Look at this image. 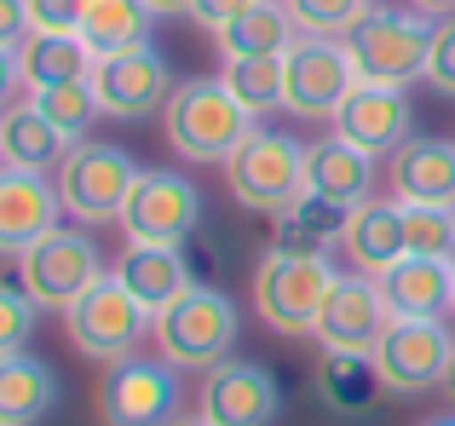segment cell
I'll list each match as a JSON object with an SVG mask.
<instances>
[{
    "label": "cell",
    "instance_id": "1",
    "mask_svg": "<svg viewBox=\"0 0 455 426\" xmlns=\"http://www.w3.org/2000/svg\"><path fill=\"white\" fill-rule=\"evenodd\" d=\"M243 340V312L231 294H220L213 282H190L167 312H156L150 346L162 363H173L179 375H208L225 358H236Z\"/></svg>",
    "mask_w": 455,
    "mask_h": 426
},
{
    "label": "cell",
    "instance_id": "2",
    "mask_svg": "<svg viewBox=\"0 0 455 426\" xmlns=\"http://www.w3.org/2000/svg\"><path fill=\"white\" fill-rule=\"evenodd\" d=\"M334 282H340V271L329 265V254H283V248H266L254 277H248V294H254V312L271 335L311 340Z\"/></svg>",
    "mask_w": 455,
    "mask_h": 426
},
{
    "label": "cell",
    "instance_id": "3",
    "mask_svg": "<svg viewBox=\"0 0 455 426\" xmlns=\"http://www.w3.org/2000/svg\"><path fill=\"white\" fill-rule=\"evenodd\" d=\"M248 133H254V110H243L225 81H173L162 104V138L173 156L231 162Z\"/></svg>",
    "mask_w": 455,
    "mask_h": 426
},
{
    "label": "cell",
    "instance_id": "4",
    "mask_svg": "<svg viewBox=\"0 0 455 426\" xmlns=\"http://www.w3.org/2000/svg\"><path fill=\"white\" fill-rule=\"evenodd\" d=\"M375 375L380 392L392 398L444 392L455 375V323L450 317H392L387 335L375 340Z\"/></svg>",
    "mask_w": 455,
    "mask_h": 426
},
{
    "label": "cell",
    "instance_id": "5",
    "mask_svg": "<svg viewBox=\"0 0 455 426\" xmlns=\"http://www.w3.org/2000/svg\"><path fill=\"white\" fill-rule=\"evenodd\" d=\"M433 23L438 18H415L398 6H369V18L346 35V52H352L357 81H375V87H403L427 81V52H433Z\"/></svg>",
    "mask_w": 455,
    "mask_h": 426
},
{
    "label": "cell",
    "instance_id": "6",
    "mask_svg": "<svg viewBox=\"0 0 455 426\" xmlns=\"http://www.w3.org/2000/svg\"><path fill=\"white\" fill-rule=\"evenodd\" d=\"M225 191L248 213H283L306 196V145L277 127H254L225 162Z\"/></svg>",
    "mask_w": 455,
    "mask_h": 426
},
{
    "label": "cell",
    "instance_id": "7",
    "mask_svg": "<svg viewBox=\"0 0 455 426\" xmlns=\"http://www.w3.org/2000/svg\"><path fill=\"white\" fill-rule=\"evenodd\" d=\"M150 323H156V317L133 300V294H127V282L116 277V271H104V277L64 312L69 346H76L81 358L104 363V369H110V363H122V358H133V351L145 346Z\"/></svg>",
    "mask_w": 455,
    "mask_h": 426
},
{
    "label": "cell",
    "instance_id": "8",
    "mask_svg": "<svg viewBox=\"0 0 455 426\" xmlns=\"http://www.w3.org/2000/svg\"><path fill=\"white\" fill-rule=\"evenodd\" d=\"M133 179H139V162L122 145H104V138H81L58 162V196H64V213L81 225L122 219Z\"/></svg>",
    "mask_w": 455,
    "mask_h": 426
},
{
    "label": "cell",
    "instance_id": "9",
    "mask_svg": "<svg viewBox=\"0 0 455 426\" xmlns=\"http://www.w3.org/2000/svg\"><path fill=\"white\" fill-rule=\"evenodd\" d=\"M104 277V259H99V242L87 231H46L41 242H29L18 254V288L29 294L41 312H58L64 317L92 282Z\"/></svg>",
    "mask_w": 455,
    "mask_h": 426
},
{
    "label": "cell",
    "instance_id": "10",
    "mask_svg": "<svg viewBox=\"0 0 455 426\" xmlns=\"http://www.w3.org/2000/svg\"><path fill=\"white\" fill-rule=\"evenodd\" d=\"M127 242H156V248H185L202 231V191L173 168H139L133 196H127L122 219Z\"/></svg>",
    "mask_w": 455,
    "mask_h": 426
},
{
    "label": "cell",
    "instance_id": "11",
    "mask_svg": "<svg viewBox=\"0 0 455 426\" xmlns=\"http://www.w3.org/2000/svg\"><path fill=\"white\" fill-rule=\"evenodd\" d=\"M357 87V69L346 41H300L283 52V110L300 115V122H334V110L346 104V92Z\"/></svg>",
    "mask_w": 455,
    "mask_h": 426
},
{
    "label": "cell",
    "instance_id": "12",
    "mask_svg": "<svg viewBox=\"0 0 455 426\" xmlns=\"http://www.w3.org/2000/svg\"><path fill=\"white\" fill-rule=\"evenodd\" d=\"M179 421V369L162 358L110 363L99 381V426H173Z\"/></svg>",
    "mask_w": 455,
    "mask_h": 426
},
{
    "label": "cell",
    "instance_id": "13",
    "mask_svg": "<svg viewBox=\"0 0 455 426\" xmlns=\"http://www.w3.org/2000/svg\"><path fill=\"white\" fill-rule=\"evenodd\" d=\"M196 415L208 426H277L283 415V386L266 363L225 358L220 369L202 375L196 386Z\"/></svg>",
    "mask_w": 455,
    "mask_h": 426
},
{
    "label": "cell",
    "instance_id": "14",
    "mask_svg": "<svg viewBox=\"0 0 455 426\" xmlns=\"http://www.w3.org/2000/svg\"><path fill=\"white\" fill-rule=\"evenodd\" d=\"M92 92H99V110L110 122H145L167 104L173 75H167V58L156 46H133V52H116L92 64Z\"/></svg>",
    "mask_w": 455,
    "mask_h": 426
},
{
    "label": "cell",
    "instance_id": "15",
    "mask_svg": "<svg viewBox=\"0 0 455 426\" xmlns=\"http://www.w3.org/2000/svg\"><path fill=\"white\" fill-rule=\"evenodd\" d=\"M392 312L387 294H380V277H363V271H340L329 305L317 317V346L323 351H357V358H375V340L387 335Z\"/></svg>",
    "mask_w": 455,
    "mask_h": 426
},
{
    "label": "cell",
    "instance_id": "16",
    "mask_svg": "<svg viewBox=\"0 0 455 426\" xmlns=\"http://www.w3.org/2000/svg\"><path fill=\"white\" fill-rule=\"evenodd\" d=\"M329 133L346 138V145H357L363 156H392L403 138H415L410 92H403V87H375V81H357V87L346 92V104L334 110Z\"/></svg>",
    "mask_w": 455,
    "mask_h": 426
},
{
    "label": "cell",
    "instance_id": "17",
    "mask_svg": "<svg viewBox=\"0 0 455 426\" xmlns=\"http://www.w3.org/2000/svg\"><path fill=\"white\" fill-rule=\"evenodd\" d=\"M387 191L403 208H455V138H403L387 156Z\"/></svg>",
    "mask_w": 455,
    "mask_h": 426
},
{
    "label": "cell",
    "instance_id": "18",
    "mask_svg": "<svg viewBox=\"0 0 455 426\" xmlns=\"http://www.w3.org/2000/svg\"><path fill=\"white\" fill-rule=\"evenodd\" d=\"M58 219H64V196L46 173L0 168V254L18 259L29 242L58 231Z\"/></svg>",
    "mask_w": 455,
    "mask_h": 426
},
{
    "label": "cell",
    "instance_id": "19",
    "mask_svg": "<svg viewBox=\"0 0 455 426\" xmlns=\"http://www.w3.org/2000/svg\"><path fill=\"white\" fill-rule=\"evenodd\" d=\"M340 254L363 277H387L410 254V242H403V202H375V196L357 202L340 219Z\"/></svg>",
    "mask_w": 455,
    "mask_h": 426
},
{
    "label": "cell",
    "instance_id": "20",
    "mask_svg": "<svg viewBox=\"0 0 455 426\" xmlns=\"http://www.w3.org/2000/svg\"><path fill=\"white\" fill-rule=\"evenodd\" d=\"M306 191L317 196V202L352 213L357 202L375 196V156H363L357 145L323 133L317 145H306Z\"/></svg>",
    "mask_w": 455,
    "mask_h": 426
},
{
    "label": "cell",
    "instance_id": "21",
    "mask_svg": "<svg viewBox=\"0 0 455 426\" xmlns=\"http://www.w3.org/2000/svg\"><path fill=\"white\" fill-rule=\"evenodd\" d=\"M116 277L127 282V294H133L150 317L167 312V305L196 282V277H190L185 248H156V242H127V254L116 259Z\"/></svg>",
    "mask_w": 455,
    "mask_h": 426
},
{
    "label": "cell",
    "instance_id": "22",
    "mask_svg": "<svg viewBox=\"0 0 455 426\" xmlns=\"http://www.w3.org/2000/svg\"><path fill=\"white\" fill-rule=\"evenodd\" d=\"M392 317H450V294H455V265L450 259H421L403 254L398 265L380 277Z\"/></svg>",
    "mask_w": 455,
    "mask_h": 426
},
{
    "label": "cell",
    "instance_id": "23",
    "mask_svg": "<svg viewBox=\"0 0 455 426\" xmlns=\"http://www.w3.org/2000/svg\"><path fill=\"white\" fill-rule=\"evenodd\" d=\"M58 404H64V386H58L52 363L29 358V351L0 358V426H41Z\"/></svg>",
    "mask_w": 455,
    "mask_h": 426
},
{
    "label": "cell",
    "instance_id": "24",
    "mask_svg": "<svg viewBox=\"0 0 455 426\" xmlns=\"http://www.w3.org/2000/svg\"><path fill=\"white\" fill-rule=\"evenodd\" d=\"M69 138L35 110L29 99L0 110V168H23V173H58Z\"/></svg>",
    "mask_w": 455,
    "mask_h": 426
},
{
    "label": "cell",
    "instance_id": "25",
    "mask_svg": "<svg viewBox=\"0 0 455 426\" xmlns=\"http://www.w3.org/2000/svg\"><path fill=\"white\" fill-rule=\"evenodd\" d=\"M380 392V375H375V358H357V351H323L317 369H311V398H317L329 415H369Z\"/></svg>",
    "mask_w": 455,
    "mask_h": 426
},
{
    "label": "cell",
    "instance_id": "26",
    "mask_svg": "<svg viewBox=\"0 0 455 426\" xmlns=\"http://www.w3.org/2000/svg\"><path fill=\"white\" fill-rule=\"evenodd\" d=\"M213 41H220L225 64H231V58H283L294 41H300V29H294V18H289L283 0H254V6H248L243 18H231Z\"/></svg>",
    "mask_w": 455,
    "mask_h": 426
},
{
    "label": "cell",
    "instance_id": "27",
    "mask_svg": "<svg viewBox=\"0 0 455 426\" xmlns=\"http://www.w3.org/2000/svg\"><path fill=\"white\" fill-rule=\"evenodd\" d=\"M18 64H23V87H58V81H92V52L81 35H23L18 46Z\"/></svg>",
    "mask_w": 455,
    "mask_h": 426
},
{
    "label": "cell",
    "instance_id": "28",
    "mask_svg": "<svg viewBox=\"0 0 455 426\" xmlns=\"http://www.w3.org/2000/svg\"><path fill=\"white\" fill-rule=\"evenodd\" d=\"M150 23H156V12L145 0H87L81 41L99 58H116V52H133V46H150Z\"/></svg>",
    "mask_w": 455,
    "mask_h": 426
},
{
    "label": "cell",
    "instance_id": "29",
    "mask_svg": "<svg viewBox=\"0 0 455 426\" xmlns=\"http://www.w3.org/2000/svg\"><path fill=\"white\" fill-rule=\"evenodd\" d=\"M340 208L317 202V196H300V202H289L277 213V236H271V248H283V254H329V248H340Z\"/></svg>",
    "mask_w": 455,
    "mask_h": 426
},
{
    "label": "cell",
    "instance_id": "30",
    "mask_svg": "<svg viewBox=\"0 0 455 426\" xmlns=\"http://www.w3.org/2000/svg\"><path fill=\"white\" fill-rule=\"evenodd\" d=\"M29 104L46 115V122L58 127V133L69 138V145H81L87 138V127L99 122V92H92V81H58V87H29Z\"/></svg>",
    "mask_w": 455,
    "mask_h": 426
},
{
    "label": "cell",
    "instance_id": "31",
    "mask_svg": "<svg viewBox=\"0 0 455 426\" xmlns=\"http://www.w3.org/2000/svg\"><path fill=\"white\" fill-rule=\"evenodd\" d=\"M220 81L236 92V104L254 115L277 110L283 104V58H231V64L220 69Z\"/></svg>",
    "mask_w": 455,
    "mask_h": 426
},
{
    "label": "cell",
    "instance_id": "32",
    "mask_svg": "<svg viewBox=\"0 0 455 426\" xmlns=\"http://www.w3.org/2000/svg\"><path fill=\"white\" fill-rule=\"evenodd\" d=\"M300 35H317V41H346L357 23L369 18L375 0H283Z\"/></svg>",
    "mask_w": 455,
    "mask_h": 426
},
{
    "label": "cell",
    "instance_id": "33",
    "mask_svg": "<svg viewBox=\"0 0 455 426\" xmlns=\"http://www.w3.org/2000/svg\"><path fill=\"white\" fill-rule=\"evenodd\" d=\"M403 242L421 259L455 254V208H403Z\"/></svg>",
    "mask_w": 455,
    "mask_h": 426
},
{
    "label": "cell",
    "instance_id": "34",
    "mask_svg": "<svg viewBox=\"0 0 455 426\" xmlns=\"http://www.w3.org/2000/svg\"><path fill=\"white\" fill-rule=\"evenodd\" d=\"M35 317H41V305H35L18 282H0V358H12V351L29 346Z\"/></svg>",
    "mask_w": 455,
    "mask_h": 426
},
{
    "label": "cell",
    "instance_id": "35",
    "mask_svg": "<svg viewBox=\"0 0 455 426\" xmlns=\"http://www.w3.org/2000/svg\"><path fill=\"white\" fill-rule=\"evenodd\" d=\"M427 87L438 99H455V12L433 23V52H427Z\"/></svg>",
    "mask_w": 455,
    "mask_h": 426
},
{
    "label": "cell",
    "instance_id": "36",
    "mask_svg": "<svg viewBox=\"0 0 455 426\" xmlns=\"http://www.w3.org/2000/svg\"><path fill=\"white\" fill-rule=\"evenodd\" d=\"M35 35H81V12L87 0H23Z\"/></svg>",
    "mask_w": 455,
    "mask_h": 426
},
{
    "label": "cell",
    "instance_id": "37",
    "mask_svg": "<svg viewBox=\"0 0 455 426\" xmlns=\"http://www.w3.org/2000/svg\"><path fill=\"white\" fill-rule=\"evenodd\" d=\"M254 6V0H190V23L196 29H208V35H220L231 18H243V12Z\"/></svg>",
    "mask_w": 455,
    "mask_h": 426
},
{
    "label": "cell",
    "instance_id": "38",
    "mask_svg": "<svg viewBox=\"0 0 455 426\" xmlns=\"http://www.w3.org/2000/svg\"><path fill=\"white\" fill-rule=\"evenodd\" d=\"M23 35H29V12H23V0H0V46L18 52Z\"/></svg>",
    "mask_w": 455,
    "mask_h": 426
},
{
    "label": "cell",
    "instance_id": "39",
    "mask_svg": "<svg viewBox=\"0 0 455 426\" xmlns=\"http://www.w3.org/2000/svg\"><path fill=\"white\" fill-rule=\"evenodd\" d=\"M18 87H23V64H18V52H6V46H0V110H6V104H18Z\"/></svg>",
    "mask_w": 455,
    "mask_h": 426
},
{
    "label": "cell",
    "instance_id": "40",
    "mask_svg": "<svg viewBox=\"0 0 455 426\" xmlns=\"http://www.w3.org/2000/svg\"><path fill=\"white\" fill-rule=\"evenodd\" d=\"M415 12H421V18H450L455 12V0H410Z\"/></svg>",
    "mask_w": 455,
    "mask_h": 426
},
{
    "label": "cell",
    "instance_id": "41",
    "mask_svg": "<svg viewBox=\"0 0 455 426\" xmlns=\"http://www.w3.org/2000/svg\"><path fill=\"white\" fill-rule=\"evenodd\" d=\"M156 18H179V12H190V0H145Z\"/></svg>",
    "mask_w": 455,
    "mask_h": 426
},
{
    "label": "cell",
    "instance_id": "42",
    "mask_svg": "<svg viewBox=\"0 0 455 426\" xmlns=\"http://www.w3.org/2000/svg\"><path fill=\"white\" fill-rule=\"evenodd\" d=\"M421 426H455V409H450V415H433V421H421Z\"/></svg>",
    "mask_w": 455,
    "mask_h": 426
},
{
    "label": "cell",
    "instance_id": "43",
    "mask_svg": "<svg viewBox=\"0 0 455 426\" xmlns=\"http://www.w3.org/2000/svg\"><path fill=\"white\" fill-rule=\"evenodd\" d=\"M173 426H208V421H202V415H179Z\"/></svg>",
    "mask_w": 455,
    "mask_h": 426
},
{
    "label": "cell",
    "instance_id": "44",
    "mask_svg": "<svg viewBox=\"0 0 455 426\" xmlns=\"http://www.w3.org/2000/svg\"><path fill=\"white\" fill-rule=\"evenodd\" d=\"M444 392H450V409H455V375H450V386H444Z\"/></svg>",
    "mask_w": 455,
    "mask_h": 426
},
{
    "label": "cell",
    "instance_id": "45",
    "mask_svg": "<svg viewBox=\"0 0 455 426\" xmlns=\"http://www.w3.org/2000/svg\"><path fill=\"white\" fill-rule=\"evenodd\" d=\"M450 323H455V294H450Z\"/></svg>",
    "mask_w": 455,
    "mask_h": 426
},
{
    "label": "cell",
    "instance_id": "46",
    "mask_svg": "<svg viewBox=\"0 0 455 426\" xmlns=\"http://www.w3.org/2000/svg\"><path fill=\"white\" fill-rule=\"evenodd\" d=\"M450 265H455V254H450Z\"/></svg>",
    "mask_w": 455,
    "mask_h": 426
}]
</instances>
